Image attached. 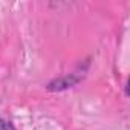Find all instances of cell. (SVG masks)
<instances>
[{"label": "cell", "mask_w": 130, "mask_h": 130, "mask_svg": "<svg viewBox=\"0 0 130 130\" xmlns=\"http://www.w3.org/2000/svg\"><path fill=\"white\" fill-rule=\"evenodd\" d=\"M0 130H15V127H14L9 121L0 118Z\"/></svg>", "instance_id": "6da1fadb"}]
</instances>
